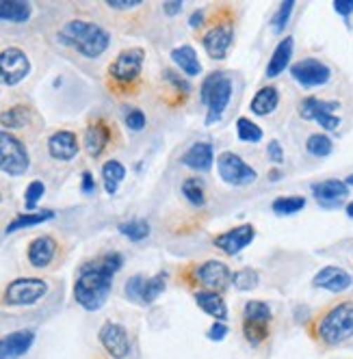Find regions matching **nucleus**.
I'll return each instance as SVG.
<instances>
[{
    "label": "nucleus",
    "instance_id": "nucleus-1",
    "mask_svg": "<svg viewBox=\"0 0 353 359\" xmlns=\"http://www.w3.org/2000/svg\"><path fill=\"white\" fill-rule=\"evenodd\" d=\"M121 253L111 251L81 266L79 277L74 281V299L87 312H98L111 294L113 277L121 269Z\"/></svg>",
    "mask_w": 353,
    "mask_h": 359
},
{
    "label": "nucleus",
    "instance_id": "nucleus-2",
    "mask_svg": "<svg viewBox=\"0 0 353 359\" xmlns=\"http://www.w3.org/2000/svg\"><path fill=\"white\" fill-rule=\"evenodd\" d=\"M57 37H59V43L74 48L85 59L102 57L107 53L109 43H111V35L102 27H98V24L87 22V20L65 22L59 29Z\"/></svg>",
    "mask_w": 353,
    "mask_h": 359
},
{
    "label": "nucleus",
    "instance_id": "nucleus-3",
    "mask_svg": "<svg viewBox=\"0 0 353 359\" xmlns=\"http://www.w3.org/2000/svg\"><path fill=\"white\" fill-rule=\"evenodd\" d=\"M312 336L325 346H338L353 338V301H342L323 312L314 327Z\"/></svg>",
    "mask_w": 353,
    "mask_h": 359
},
{
    "label": "nucleus",
    "instance_id": "nucleus-4",
    "mask_svg": "<svg viewBox=\"0 0 353 359\" xmlns=\"http://www.w3.org/2000/svg\"><path fill=\"white\" fill-rule=\"evenodd\" d=\"M199 100L206 107V126L219 123L232 100V79L225 72H211L201 83Z\"/></svg>",
    "mask_w": 353,
    "mask_h": 359
},
{
    "label": "nucleus",
    "instance_id": "nucleus-5",
    "mask_svg": "<svg viewBox=\"0 0 353 359\" xmlns=\"http://www.w3.org/2000/svg\"><path fill=\"white\" fill-rule=\"evenodd\" d=\"M273 320V312L265 301H247L243 310V336L251 346H260L269 338V325Z\"/></svg>",
    "mask_w": 353,
    "mask_h": 359
},
{
    "label": "nucleus",
    "instance_id": "nucleus-6",
    "mask_svg": "<svg viewBox=\"0 0 353 359\" xmlns=\"http://www.w3.org/2000/svg\"><path fill=\"white\" fill-rule=\"evenodd\" d=\"M31 158L24 143L7 130H0V171L20 177L29 171Z\"/></svg>",
    "mask_w": 353,
    "mask_h": 359
},
{
    "label": "nucleus",
    "instance_id": "nucleus-7",
    "mask_svg": "<svg viewBox=\"0 0 353 359\" xmlns=\"http://www.w3.org/2000/svg\"><path fill=\"white\" fill-rule=\"evenodd\" d=\"M46 292H48L46 279L20 277V279H13L5 288L3 303L11 305V307H27V305H35L37 301H41L46 297Z\"/></svg>",
    "mask_w": 353,
    "mask_h": 359
},
{
    "label": "nucleus",
    "instance_id": "nucleus-8",
    "mask_svg": "<svg viewBox=\"0 0 353 359\" xmlns=\"http://www.w3.org/2000/svg\"><path fill=\"white\" fill-rule=\"evenodd\" d=\"M217 171H219V177L223 180L225 184L230 187H249L256 182V169L249 167L241 156H237L234 151H223L219 154L217 158Z\"/></svg>",
    "mask_w": 353,
    "mask_h": 359
},
{
    "label": "nucleus",
    "instance_id": "nucleus-9",
    "mask_svg": "<svg viewBox=\"0 0 353 359\" xmlns=\"http://www.w3.org/2000/svg\"><path fill=\"white\" fill-rule=\"evenodd\" d=\"M31 74V61L22 48L9 46L0 50V85L15 87Z\"/></svg>",
    "mask_w": 353,
    "mask_h": 359
},
{
    "label": "nucleus",
    "instance_id": "nucleus-10",
    "mask_svg": "<svg viewBox=\"0 0 353 359\" xmlns=\"http://www.w3.org/2000/svg\"><path fill=\"white\" fill-rule=\"evenodd\" d=\"M336 109H340L338 102H325L319 97H306L299 104V117L306 121H317L323 130H336L340 126V117L336 115Z\"/></svg>",
    "mask_w": 353,
    "mask_h": 359
},
{
    "label": "nucleus",
    "instance_id": "nucleus-11",
    "mask_svg": "<svg viewBox=\"0 0 353 359\" xmlns=\"http://www.w3.org/2000/svg\"><path fill=\"white\" fill-rule=\"evenodd\" d=\"M143 59H145V50L143 48H126L115 57V61L109 65L111 79L121 83V85H131L139 79V74L143 69Z\"/></svg>",
    "mask_w": 353,
    "mask_h": 359
},
{
    "label": "nucleus",
    "instance_id": "nucleus-12",
    "mask_svg": "<svg viewBox=\"0 0 353 359\" xmlns=\"http://www.w3.org/2000/svg\"><path fill=\"white\" fill-rule=\"evenodd\" d=\"M291 76L301 87L312 89V87H323L330 83L332 69L330 65H325L319 59H301L291 65Z\"/></svg>",
    "mask_w": 353,
    "mask_h": 359
},
{
    "label": "nucleus",
    "instance_id": "nucleus-13",
    "mask_svg": "<svg viewBox=\"0 0 353 359\" xmlns=\"http://www.w3.org/2000/svg\"><path fill=\"white\" fill-rule=\"evenodd\" d=\"M193 279L204 290L221 292L232 281V275H230V269L225 262L208 260V262H201L193 269Z\"/></svg>",
    "mask_w": 353,
    "mask_h": 359
},
{
    "label": "nucleus",
    "instance_id": "nucleus-14",
    "mask_svg": "<svg viewBox=\"0 0 353 359\" xmlns=\"http://www.w3.org/2000/svg\"><path fill=\"white\" fill-rule=\"evenodd\" d=\"M98 340L113 359H126L131 353V338L119 323L107 320L98 331Z\"/></svg>",
    "mask_w": 353,
    "mask_h": 359
},
{
    "label": "nucleus",
    "instance_id": "nucleus-15",
    "mask_svg": "<svg viewBox=\"0 0 353 359\" xmlns=\"http://www.w3.org/2000/svg\"><path fill=\"white\" fill-rule=\"evenodd\" d=\"M232 41H234V27L230 22L225 24H217L211 31H206V35L201 37V43H204V50L206 55L215 61L219 59H225L232 48Z\"/></svg>",
    "mask_w": 353,
    "mask_h": 359
},
{
    "label": "nucleus",
    "instance_id": "nucleus-16",
    "mask_svg": "<svg viewBox=\"0 0 353 359\" xmlns=\"http://www.w3.org/2000/svg\"><path fill=\"white\" fill-rule=\"evenodd\" d=\"M256 236V229L254 225L249 223H243V225H237L232 229H228V232H223L215 238V247L221 249L225 255H237L241 253L251 241H254Z\"/></svg>",
    "mask_w": 353,
    "mask_h": 359
},
{
    "label": "nucleus",
    "instance_id": "nucleus-17",
    "mask_svg": "<svg viewBox=\"0 0 353 359\" xmlns=\"http://www.w3.org/2000/svg\"><path fill=\"white\" fill-rule=\"evenodd\" d=\"M351 284H353L351 273H347L340 266H323L314 275V279H312V286L314 288H323V290L334 292V294H340V292L349 290Z\"/></svg>",
    "mask_w": 353,
    "mask_h": 359
},
{
    "label": "nucleus",
    "instance_id": "nucleus-18",
    "mask_svg": "<svg viewBox=\"0 0 353 359\" xmlns=\"http://www.w3.org/2000/svg\"><path fill=\"white\" fill-rule=\"evenodd\" d=\"M35 342V331L33 329H20L9 336L0 338V359H20L27 355Z\"/></svg>",
    "mask_w": 353,
    "mask_h": 359
},
{
    "label": "nucleus",
    "instance_id": "nucleus-19",
    "mask_svg": "<svg viewBox=\"0 0 353 359\" xmlns=\"http://www.w3.org/2000/svg\"><path fill=\"white\" fill-rule=\"evenodd\" d=\"M312 195L323 208H338L349 195V187L342 180H323V182L312 184Z\"/></svg>",
    "mask_w": 353,
    "mask_h": 359
},
{
    "label": "nucleus",
    "instance_id": "nucleus-20",
    "mask_svg": "<svg viewBox=\"0 0 353 359\" xmlns=\"http://www.w3.org/2000/svg\"><path fill=\"white\" fill-rule=\"evenodd\" d=\"M81 145H79V137L69 133V130H57L55 135H50L48 139V154L53 156L55 161H72L76 158Z\"/></svg>",
    "mask_w": 353,
    "mask_h": 359
},
{
    "label": "nucleus",
    "instance_id": "nucleus-21",
    "mask_svg": "<svg viewBox=\"0 0 353 359\" xmlns=\"http://www.w3.org/2000/svg\"><path fill=\"white\" fill-rule=\"evenodd\" d=\"M182 165L193 169V171H201V173L211 171V167L215 165V147L211 143H206V141L193 143L182 154Z\"/></svg>",
    "mask_w": 353,
    "mask_h": 359
},
{
    "label": "nucleus",
    "instance_id": "nucleus-22",
    "mask_svg": "<svg viewBox=\"0 0 353 359\" xmlns=\"http://www.w3.org/2000/svg\"><path fill=\"white\" fill-rule=\"evenodd\" d=\"M29 262L35 269H46L57 255V241L53 236H37L29 245Z\"/></svg>",
    "mask_w": 353,
    "mask_h": 359
},
{
    "label": "nucleus",
    "instance_id": "nucleus-23",
    "mask_svg": "<svg viewBox=\"0 0 353 359\" xmlns=\"http://www.w3.org/2000/svg\"><path fill=\"white\" fill-rule=\"evenodd\" d=\"M111 141V128L105 121H93L85 130V149L91 158H98Z\"/></svg>",
    "mask_w": 353,
    "mask_h": 359
},
{
    "label": "nucleus",
    "instance_id": "nucleus-24",
    "mask_svg": "<svg viewBox=\"0 0 353 359\" xmlns=\"http://www.w3.org/2000/svg\"><path fill=\"white\" fill-rule=\"evenodd\" d=\"M293 50H295V39L293 37H284L280 43L275 46L273 55L267 63V72L265 76L267 79H277L291 63V57H293Z\"/></svg>",
    "mask_w": 353,
    "mask_h": 359
},
{
    "label": "nucleus",
    "instance_id": "nucleus-25",
    "mask_svg": "<svg viewBox=\"0 0 353 359\" xmlns=\"http://www.w3.org/2000/svg\"><path fill=\"white\" fill-rule=\"evenodd\" d=\"M195 303H197V307L201 312H206L215 320L225 323V318H228V305H225V301H223V297L219 292L199 290V292H195Z\"/></svg>",
    "mask_w": 353,
    "mask_h": 359
},
{
    "label": "nucleus",
    "instance_id": "nucleus-26",
    "mask_svg": "<svg viewBox=\"0 0 353 359\" xmlns=\"http://www.w3.org/2000/svg\"><path fill=\"white\" fill-rule=\"evenodd\" d=\"M277 104H280V91H277V87H262L254 97H251L249 111L254 115L267 117L277 109Z\"/></svg>",
    "mask_w": 353,
    "mask_h": 359
},
{
    "label": "nucleus",
    "instance_id": "nucleus-27",
    "mask_svg": "<svg viewBox=\"0 0 353 359\" xmlns=\"http://www.w3.org/2000/svg\"><path fill=\"white\" fill-rule=\"evenodd\" d=\"M31 15H33L31 3H22V0H0V22L22 24V22H29Z\"/></svg>",
    "mask_w": 353,
    "mask_h": 359
},
{
    "label": "nucleus",
    "instance_id": "nucleus-28",
    "mask_svg": "<svg viewBox=\"0 0 353 359\" xmlns=\"http://www.w3.org/2000/svg\"><path fill=\"white\" fill-rule=\"evenodd\" d=\"M171 61L180 67L187 76H197L201 74V63L197 59V53L193 46H178L171 50Z\"/></svg>",
    "mask_w": 353,
    "mask_h": 359
},
{
    "label": "nucleus",
    "instance_id": "nucleus-29",
    "mask_svg": "<svg viewBox=\"0 0 353 359\" xmlns=\"http://www.w3.org/2000/svg\"><path fill=\"white\" fill-rule=\"evenodd\" d=\"M55 219V212L53 210H41V212H20L5 229V234H13V232H20V229H27V227H35V225H41L46 221H53Z\"/></svg>",
    "mask_w": 353,
    "mask_h": 359
},
{
    "label": "nucleus",
    "instance_id": "nucleus-30",
    "mask_svg": "<svg viewBox=\"0 0 353 359\" xmlns=\"http://www.w3.org/2000/svg\"><path fill=\"white\" fill-rule=\"evenodd\" d=\"M126 177V167L119 161H107L102 165V182H105V191L109 195H115L119 184Z\"/></svg>",
    "mask_w": 353,
    "mask_h": 359
},
{
    "label": "nucleus",
    "instance_id": "nucleus-31",
    "mask_svg": "<svg viewBox=\"0 0 353 359\" xmlns=\"http://www.w3.org/2000/svg\"><path fill=\"white\" fill-rule=\"evenodd\" d=\"M29 121H31V109L22 104L0 113V126H5L7 130H20V128L29 126Z\"/></svg>",
    "mask_w": 353,
    "mask_h": 359
},
{
    "label": "nucleus",
    "instance_id": "nucleus-32",
    "mask_svg": "<svg viewBox=\"0 0 353 359\" xmlns=\"http://www.w3.org/2000/svg\"><path fill=\"white\" fill-rule=\"evenodd\" d=\"M306 208V197L299 195H288V197H277L271 203V210L280 217H288V215H297Z\"/></svg>",
    "mask_w": 353,
    "mask_h": 359
},
{
    "label": "nucleus",
    "instance_id": "nucleus-33",
    "mask_svg": "<svg viewBox=\"0 0 353 359\" xmlns=\"http://www.w3.org/2000/svg\"><path fill=\"white\" fill-rule=\"evenodd\" d=\"M119 234L126 236L133 243H141L149 236V223L145 219H133V221H124L119 223Z\"/></svg>",
    "mask_w": 353,
    "mask_h": 359
},
{
    "label": "nucleus",
    "instance_id": "nucleus-34",
    "mask_svg": "<svg viewBox=\"0 0 353 359\" xmlns=\"http://www.w3.org/2000/svg\"><path fill=\"white\" fill-rule=\"evenodd\" d=\"M167 288V273L161 271L154 277H147L145 279V286H143V305L154 303Z\"/></svg>",
    "mask_w": 353,
    "mask_h": 359
},
{
    "label": "nucleus",
    "instance_id": "nucleus-35",
    "mask_svg": "<svg viewBox=\"0 0 353 359\" xmlns=\"http://www.w3.org/2000/svg\"><path fill=\"white\" fill-rule=\"evenodd\" d=\"M306 149L310 156L314 158H325V156H330L332 149H334V143L332 139L323 135V133H317V135H310L308 141H306Z\"/></svg>",
    "mask_w": 353,
    "mask_h": 359
},
{
    "label": "nucleus",
    "instance_id": "nucleus-36",
    "mask_svg": "<svg viewBox=\"0 0 353 359\" xmlns=\"http://www.w3.org/2000/svg\"><path fill=\"white\" fill-rule=\"evenodd\" d=\"M237 137L243 143H258L262 139V128L247 117L237 119Z\"/></svg>",
    "mask_w": 353,
    "mask_h": 359
},
{
    "label": "nucleus",
    "instance_id": "nucleus-37",
    "mask_svg": "<svg viewBox=\"0 0 353 359\" xmlns=\"http://www.w3.org/2000/svg\"><path fill=\"white\" fill-rule=\"evenodd\" d=\"M182 195L189 199V203L193 206H204L206 203V191H204V182L199 177H189L182 182Z\"/></svg>",
    "mask_w": 353,
    "mask_h": 359
},
{
    "label": "nucleus",
    "instance_id": "nucleus-38",
    "mask_svg": "<svg viewBox=\"0 0 353 359\" xmlns=\"http://www.w3.org/2000/svg\"><path fill=\"white\" fill-rule=\"evenodd\" d=\"M258 273L254 269H241L232 275V286L241 292H249L258 286Z\"/></svg>",
    "mask_w": 353,
    "mask_h": 359
},
{
    "label": "nucleus",
    "instance_id": "nucleus-39",
    "mask_svg": "<svg viewBox=\"0 0 353 359\" xmlns=\"http://www.w3.org/2000/svg\"><path fill=\"white\" fill-rule=\"evenodd\" d=\"M293 9H295V0H284V3H280V7H277L273 20H271V29L273 33L280 35L286 27H288V20L293 15Z\"/></svg>",
    "mask_w": 353,
    "mask_h": 359
},
{
    "label": "nucleus",
    "instance_id": "nucleus-40",
    "mask_svg": "<svg viewBox=\"0 0 353 359\" xmlns=\"http://www.w3.org/2000/svg\"><path fill=\"white\" fill-rule=\"evenodd\" d=\"M44 193H46V184L41 180H33V182L27 187V191H24V208H27V212H35Z\"/></svg>",
    "mask_w": 353,
    "mask_h": 359
},
{
    "label": "nucleus",
    "instance_id": "nucleus-41",
    "mask_svg": "<svg viewBox=\"0 0 353 359\" xmlns=\"http://www.w3.org/2000/svg\"><path fill=\"white\" fill-rule=\"evenodd\" d=\"M145 279L147 277H143V275H133L128 281H126V286H124L126 299L143 305V286H145Z\"/></svg>",
    "mask_w": 353,
    "mask_h": 359
},
{
    "label": "nucleus",
    "instance_id": "nucleus-42",
    "mask_svg": "<svg viewBox=\"0 0 353 359\" xmlns=\"http://www.w3.org/2000/svg\"><path fill=\"white\" fill-rule=\"evenodd\" d=\"M147 119H145V113L139 111V109H131L128 113H126V126H128V130L133 133H141L145 128Z\"/></svg>",
    "mask_w": 353,
    "mask_h": 359
},
{
    "label": "nucleus",
    "instance_id": "nucleus-43",
    "mask_svg": "<svg viewBox=\"0 0 353 359\" xmlns=\"http://www.w3.org/2000/svg\"><path fill=\"white\" fill-rule=\"evenodd\" d=\"M267 156H269L271 163L282 165V163H284V147H282V143L273 139V141L267 145Z\"/></svg>",
    "mask_w": 353,
    "mask_h": 359
},
{
    "label": "nucleus",
    "instance_id": "nucleus-44",
    "mask_svg": "<svg viewBox=\"0 0 353 359\" xmlns=\"http://www.w3.org/2000/svg\"><path fill=\"white\" fill-rule=\"evenodd\" d=\"M225 336H228V325L221 323V320H215L208 329V340L221 342V340H225Z\"/></svg>",
    "mask_w": 353,
    "mask_h": 359
},
{
    "label": "nucleus",
    "instance_id": "nucleus-45",
    "mask_svg": "<svg viewBox=\"0 0 353 359\" xmlns=\"http://www.w3.org/2000/svg\"><path fill=\"white\" fill-rule=\"evenodd\" d=\"M107 5L111 9H117V11H126V9H135L143 3L141 0H107Z\"/></svg>",
    "mask_w": 353,
    "mask_h": 359
},
{
    "label": "nucleus",
    "instance_id": "nucleus-46",
    "mask_svg": "<svg viewBox=\"0 0 353 359\" xmlns=\"http://www.w3.org/2000/svg\"><path fill=\"white\" fill-rule=\"evenodd\" d=\"M81 191L85 195H93L95 193V180H93V175L89 171H83V175H81Z\"/></svg>",
    "mask_w": 353,
    "mask_h": 359
},
{
    "label": "nucleus",
    "instance_id": "nucleus-47",
    "mask_svg": "<svg viewBox=\"0 0 353 359\" xmlns=\"http://www.w3.org/2000/svg\"><path fill=\"white\" fill-rule=\"evenodd\" d=\"M334 11L342 18H349L353 13V0H334Z\"/></svg>",
    "mask_w": 353,
    "mask_h": 359
},
{
    "label": "nucleus",
    "instance_id": "nucleus-48",
    "mask_svg": "<svg viewBox=\"0 0 353 359\" xmlns=\"http://www.w3.org/2000/svg\"><path fill=\"white\" fill-rule=\"evenodd\" d=\"M182 5L185 3H180V0H169V3H163V11L167 15H178L182 11Z\"/></svg>",
    "mask_w": 353,
    "mask_h": 359
},
{
    "label": "nucleus",
    "instance_id": "nucleus-49",
    "mask_svg": "<svg viewBox=\"0 0 353 359\" xmlns=\"http://www.w3.org/2000/svg\"><path fill=\"white\" fill-rule=\"evenodd\" d=\"M201 22H204V13H201V11L197 9V11H193L191 18H189V27H191V29H197Z\"/></svg>",
    "mask_w": 353,
    "mask_h": 359
},
{
    "label": "nucleus",
    "instance_id": "nucleus-50",
    "mask_svg": "<svg viewBox=\"0 0 353 359\" xmlns=\"http://www.w3.org/2000/svg\"><path fill=\"white\" fill-rule=\"evenodd\" d=\"M280 171H269V180H273V182H275V180H280Z\"/></svg>",
    "mask_w": 353,
    "mask_h": 359
},
{
    "label": "nucleus",
    "instance_id": "nucleus-51",
    "mask_svg": "<svg viewBox=\"0 0 353 359\" xmlns=\"http://www.w3.org/2000/svg\"><path fill=\"white\" fill-rule=\"evenodd\" d=\"M347 217H351V219H353V201H351V203H347Z\"/></svg>",
    "mask_w": 353,
    "mask_h": 359
},
{
    "label": "nucleus",
    "instance_id": "nucleus-52",
    "mask_svg": "<svg viewBox=\"0 0 353 359\" xmlns=\"http://www.w3.org/2000/svg\"><path fill=\"white\" fill-rule=\"evenodd\" d=\"M345 184H347V187H353V173L345 180Z\"/></svg>",
    "mask_w": 353,
    "mask_h": 359
},
{
    "label": "nucleus",
    "instance_id": "nucleus-53",
    "mask_svg": "<svg viewBox=\"0 0 353 359\" xmlns=\"http://www.w3.org/2000/svg\"><path fill=\"white\" fill-rule=\"evenodd\" d=\"M0 201H3V195H0Z\"/></svg>",
    "mask_w": 353,
    "mask_h": 359
}]
</instances>
